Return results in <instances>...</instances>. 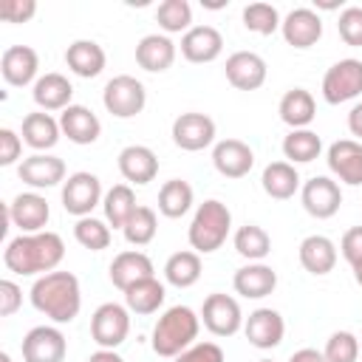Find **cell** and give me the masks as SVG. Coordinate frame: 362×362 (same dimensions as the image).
<instances>
[{
	"instance_id": "cell-1",
	"label": "cell",
	"mask_w": 362,
	"mask_h": 362,
	"mask_svg": "<svg viewBox=\"0 0 362 362\" xmlns=\"http://www.w3.org/2000/svg\"><path fill=\"white\" fill-rule=\"evenodd\" d=\"M65 257V243L57 232H31L17 235L3 249V263L8 272L31 277V274H48L57 272V266Z\"/></svg>"
},
{
	"instance_id": "cell-2",
	"label": "cell",
	"mask_w": 362,
	"mask_h": 362,
	"mask_svg": "<svg viewBox=\"0 0 362 362\" xmlns=\"http://www.w3.org/2000/svg\"><path fill=\"white\" fill-rule=\"evenodd\" d=\"M28 297L40 314H45L48 320H54L59 325L76 320V314L82 308V288H79L76 274H71V272L40 274L34 280Z\"/></svg>"
},
{
	"instance_id": "cell-3",
	"label": "cell",
	"mask_w": 362,
	"mask_h": 362,
	"mask_svg": "<svg viewBox=\"0 0 362 362\" xmlns=\"http://www.w3.org/2000/svg\"><path fill=\"white\" fill-rule=\"evenodd\" d=\"M198 328H201V317L189 305H173L158 317L153 328V337H150L153 351L158 356L175 359L181 351H187L195 342Z\"/></svg>"
},
{
	"instance_id": "cell-4",
	"label": "cell",
	"mask_w": 362,
	"mask_h": 362,
	"mask_svg": "<svg viewBox=\"0 0 362 362\" xmlns=\"http://www.w3.org/2000/svg\"><path fill=\"white\" fill-rule=\"evenodd\" d=\"M229 229H232V212H229V206L223 201H218V198H209V201L198 204V209H195V215L189 221L187 238H189L192 252L212 255V252H218L226 243Z\"/></svg>"
},
{
	"instance_id": "cell-5",
	"label": "cell",
	"mask_w": 362,
	"mask_h": 362,
	"mask_svg": "<svg viewBox=\"0 0 362 362\" xmlns=\"http://www.w3.org/2000/svg\"><path fill=\"white\" fill-rule=\"evenodd\" d=\"M102 105H105V110H107L110 116H116V119H133V116H139V113L144 110V105H147V90H144V85H141L136 76L119 74V76H113V79L105 85V90H102Z\"/></svg>"
},
{
	"instance_id": "cell-6",
	"label": "cell",
	"mask_w": 362,
	"mask_h": 362,
	"mask_svg": "<svg viewBox=\"0 0 362 362\" xmlns=\"http://www.w3.org/2000/svg\"><path fill=\"white\" fill-rule=\"evenodd\" d=\"M130 334V308L122 303H102L90 317V337L99 348L116 351Z\"/></svg>"
},
{
	"instance_id": "cell-7",
	"label": "cell",
	"mask_w": 362,
	"mask_h": 362,
	"mask_svg": "<svg viewBox=\"0 0 362 362\" xmlns=\"http://www.w3.org/2000/svg\"><path fill=\"white\" fill-rule=\"evenodd\" d=\"M362 93V59H339L322 76V99L328 105L351 102Z\"/></svg>"
},
{
	"instance_id": "cell-8",
	"label": "cell",
	"mask_w": 362,
	"mask_h": 362,
	"mask_svg": "<svg viewBox=\"0 0 362 362\" xmlns=\"http://www.w3.org/2000/svg\"><path fill=\"white\" fill-rule=\"evenodd\" d=\"M201 322L215 337H232L243 328L240 303L223 291H212L201 305Z\"/></svg>"
},
{
	"instance_id": "cell-9",
	"label": "cell",
	"mask_w": 362,
	"mask_h": 362,
	"mask_svg": "<svg viewBox=\"0 0 362 362\" xmlns=\"http://www.w3.org/2000/svg\"><path fill=\"white\" fill-rule=\"evenodd\" d=\"M102 181L93 173H71L62 184V206L65 212L76 215V218H88L93 212V206L102 204Z\"/></svg>"
},
{
	"instance_id": "cell-10",
	"label": "cell",
	"mask_w": 362,
	"mask_h": 362,
	"mask_svg": "<svg viewBox=\"0 0 362 362\" xmlns=\"http://www.w3.org/2000/svg\"><path fill=\"white\" fill-rule=\"evenodd\" d=\"M300 201H303V209L317 218V221H325V218H334L342 206V189L334 178L328 175H314L303 184L300 189Z\"/></svg>"
},
{
	"instance_id": "cell-11",
	"label": "cell",
	"mask_w": 362,
	"mask_h": 362,
	"mask_svg": "<svg viewBox=\"0 0 362 362\" xmlns=\"http://www.w3.org/2000/svg\"><path fill=\"white\" fill-rule=\"evenodd\" d=\"M23 362H65L68 339L54 325H37L23 337Z\"/></svg>"
},
{
	"instance_id": "cell-12",
	"label": "cell",
	"mask_w": 362,
	"mask_h": 362,
	"mask_svg": "<svg viewBox=\"0 0 362 362\" xmlns=\"http://www.w3.org/2000/svg\"><path fill=\"white\" fill-rule=\"evenodd\" d=\"M6 215L20 229V235H31V232H45V223L51 218V206L40 192H20L6 206Z\"/></svg>"
},
{
	"instance_id": "cell-13",
	"label": "cell",
	"mask_w": 362,
	"mask_h": 362,
	"mask_svg": "<svg viewBox=\"0 0 362 362\" xmlns=\"http://www.w3.org/2000/svg\"><path fill=\"white\" fill-rule=\"evenodd\" d=\"M173 141H175V147L187 150V153H198L215 141V122L198 110L181 113L173 122Z\"/></svg>"
},
{
	"instance_id": "cell-14",
	"label": "cell",
	"mask_w": 362,
	"mask_h": 362,
	"mask_svg": "<svg viewBox=\"0 0 362 362\" xmlns=\"http://www.w3.org/2000/svg\"><path fill=\"white\" fill-rule=\"evenodd\" d=\"M17 175L23 184L34 189H48V187L65 184V161L51 153H34L17 164Z\"/></svg>"
},
{
	"instance_id": "cell-15",
	"label": "cell",
	"mask_w": 362,
	"mask_h": 362,
	"mask_svg": "<svg viewBox=\"0 0 362 362\" xmlns=\"http://www.w3.org/2000/svg\"><path fill=\"white\" fill-rule=\"evenodd\" d=\"M243 334H246L249 345H255V348H260V351L277 348V345L283 342V334H286L283 314L274 311V308H255V311L243 320Z\"/></svg>"
},
{
	"instance_id": "cell-16",
	"label": "cell",
	"mask_w": 362,
	"mask_h": 362,
	"mask_svg": "<svg viewBox=\"0 0 362 362\" xmlns=\"http://www.w3.org/2000/svg\"><path fill=\"white\" fill-rule=\"evenodd\" d=\"M280 31H283V40L291 48H300L303 51V48H311V45L320 42V37H322V20H320V14L314 8L300 6V8H291L283 17Z\"/></svg>"
},
{
	"instance_id": "cell-17",
	"label": "cell",
	"mask_w": 362,
	"mask_h": 362,
	"mask_svg": "<svg viewBox=\"0 0 362 362\" xmlns=\"http://www.w3.org/2000/svg\"><path fill=\"white\" fill-rule=\"evenodd\" d=\"M40 71V54L31 45H8L0 57V74L11 88H25L37 82Z\"/></svg>"
},
{
	"instance_id": "cell-18",
	"label": "cell",
	"mask_w": 362,
	"mask_h": 362,
	"mask_svg": "<svg viewBox=\"0 0 362 362\" xmlns=\"http://www.w3.org/2000/svg\"><path fill=\"white\" fill-rule=\"evenodd\" d=\"M223 71H226L229 85L238 88V90H257L266 82V74H269L266 59L260 54H255V51H235V54H229Z\"/></svg>"
},
{
	"instance_id": "cell-19",
	"label": "cell",
	"mask_w": 362,
	"mask_h": 362,
	"mask_svg": "<svg viewBox=\"0 0 362 362\" xmlns=\"http://www.w3.org/2000/svg\"><path fill=\"white\" fill-rule=\"evenodd\" d=\"M212 164L223 178H243L255 167V150L240 139H221L212 147Z\"/></svg>"
},
{
	"instance_id": "cell-20",
	"label": "cell",
	"mask_w": 362,
	"mask_h": 362,
	"mask_svg": "<svg viewBox=\"0 0 362 362\" xmlns=\"http://www.w3.org/2000/svg\"><path fill=\"white\" fill-rule=\"evenodd\" d=\"M325 161H328V170L342 184H351V187L362 184V144L359 141H354V139L334 141L325 153Z\"/></svg>"
},
{
	"instance_id": "cell-21",
	"label": "cell",
	"mask_w": 362,
	"mask_h": 362,
	"mask_svg": "<svg viewBox=\"0 0 362 362\" xmlns=\"http://www.w3.org/2000/svg\"><path fill=\"white\" fill-rule=\"evenodd\" d=\"M223 51V37L215 25H192L184 37H181V57L187 62L204 65L218 59Z\"/></svg>"
},
{
	"instance_id": "cell-22",
	"label": "cell",
	"mask_w": 362,
	"mask_h": 362,
	"mask_svg": "<svg viewBox=\"0 0 362 362\" xmlns=\"http://www.w3.org/2000/svg\"><path fill=\"white\" fill-rule=\"evenodd\" d=\"M119 173H122L124 181H130L136 187H144L158 175V158L144 144H127L119 153Z\"/></svg>"
},
{
	"instance_id": "cell-23",
	"label": "cell",
	"mask_w": 362,
	"mask_h": 362,
	"mask_svg": "<svg viewBox=\"0 0 362 362\" xmlns=\"http://www.w3.org/2000/svg\"><path fill=\"white\" fill-rule=\"evenodd\" d=\"M153 272H156V266H153V260H150L144 252H139V249H127V252H119V255L113 257L107 274H110V283H113L116 288L127 291L133 283L147 280V277H156Z\"/></svg>"
},
{
	"instance_id": "cell-24",
	"label": "cell",
	"mask_w": 362,
	"mask_h": 362,
	"mask_svg": "<svg viewBox=\"0 0 362 362\" xmlns=\"http://www.w3.org/2000/svg\"><path fill=\"white\" fill-rule=\"evenodd\" d=\"M232 286L246 300H263L277 288V272L272 266H266L263 260L260 263H246L235 272Z\"/></svg>"
},
{
	"instance_id": "cell-25",
	"label": "cell",
	"mask_w": 362,
	"mask_h": 362,
	"mask_svg": "<svg viewBox=\"0 0 362 362\" xmlns=\"http://www.w3.org/2000/svg\"><path fill=\"white\" fill-rule=\"evenodd\" d=\"M59 127H62V136H68V141H74V144H93L102 133L99 116L85 105L65 107L59 113Z\"/></svg>"
},
{
	"instance_id": "cell-26",
	"label": "cell",
	"mask_w": 362,
	"mask_h": 362,
	"mask_svg": "<svg viewBox=\"0 0 362 362\" xmlns=\"http://www.w3.org/2000/svg\"><path fill=\"white\" fill-rule=\"evenodd\" d=\"M297 257H300V266L308 274L322 277V274L334 272V266H337V243L325 235H308V238L300 240Z\"/></svg>"
},
{
	"instance_id": "cell-27",
	"label": "cell",
	"mask_w": 362,
	"mask_h": 362,
	"mask_svg": "<svg viewBox=\"0 0 362 362\" xmlns=\"http://www.w3.org/2000/svg\"><path fill=\"white\" fill-rule=\"evenodd\" d=\"M34 105L40 110H65L71 107V99H74V85L68 82V76L51 71V74H42L37 82H34Z\"/></svg>"
},
{
	"instance_id": "cell-28",
	"label": "cell",
	"mask_w": 362,
	"mask_h": 362,
	"mask_svg": "<svg viewBox=\"0 0 362 362\" xmlns=\"http://www.w3.org/2000/svg\"><path fill=\"white\" fill-rule=\"evenodd\" d=\"M136 62L150 74H161L175 62V42L167 34H147L136 45Z\"/></svg>"
},
{
	"instance_id": "cell-29",
	"label": "cell",
	"mask_w": 362,
	"mask_h": 362,
	"mask_svg": "<svg viewBox=\"0 0 362 362\" xmlns=\"http://www.w3.org/2000/svg\"><path fill=\"white\" fill-rule=\"evenodd\" d=\"M105 62H107L105 48H102L99 42H93V40H74V42L65 48V65H68L76 76H82V79L99 76V74L105 71Z\"/></svg>"
},
{
	"instance_id": "cell-30",
	"label": "cell",
	"mask_w": 362,
	"mask_h": 362,
	"mask_svg": "<svg viewBox=\"0 0 362 362\" xmlns=\"http://www.w3.org/2000/svg\"><path fill=\"white\" fill-rule=\"evenodd\" d=\"M23 141L31 147V150H37V153H42V150H51L57 141H59V136H62V127H59V119H54L51 113H45V110H34V113H28L25 119H23Z\"/></svg>"
},
{
	"instance_id": "cell-31",
	"label": "cell",
	"mask_w": 362,
	"mask_h": 362,
	"mask_svg": "<svg viewBox=\"0 0 362 362\" xmlns=\"http://www.w3.org/2000/svg\"><path fill=\"white\" fill-rule=\"evenodd\" d=\"M277 113H280V119H283L291 130H303V127H308V124L314 122V116H317V102H314L311 90H305V88H291V90L283 93V99H280V105H277Z\"/></svg>"
},
{
	"instance_id": "cell-32",
	"label": "cell",
	"mask_w": 362,
	"mask_h": 362,
	"mask_svg": "<svg viewBox=\"0 0 362 362\" xmlns=\"http://www.w3.org/2000/svg\"><path fill=\"white\" fill-rule=\"evenodd\" d=\"M260 184H263V192L269 198L288 201L300 189V173L288 161H272V164H266V170L260 175Z\"/></svg>"
},
{
	"instance_id": "cell-33",
	"label": "cell",
	"mask_w": 362,
	"mask_h": 362,
	"mask_svg": "<svg viewBox=\"0 0 362 362\" xmlns=\"http://www.w3.org/2000/svg\"><path fill=\"white\" fill-rule=\"evenodd\" d=\"M164 297H167V288L161 280L156 277H147V280H139L133 283L127 291H124V305L133 311V314H156L161 305H164Z\"/></svg>"
},
{
	"instance_id": "cell-34",
	"label": "cell",
	"mask_w": 362,
	"mask_h": 362,
	"mask_svg": "<svg viewBox=\"0 0 362 362\" xmlns=\"http://www.w3.org/2000/svg\"><path fill=\"white\" fill-rule=\"evenodd\" d=\"M136 192L130 184H113L105 198H102V209H105V221L113 226V229H124L127 218L136 212Z\"/></svg>"
},
{
	"instance_id": "cell-35",
	"label": "cell",
	"mask_w": 362,
	"mask_h": 362,
	"mask_svg": "<svg viewBox=\"0 0 362 362\" xmlns=\"http://www.w3.org/2000/svg\"><path fill=\"white\" fill-rule=\"evenodd\" d=\"M201 269H204V266H201V255L184 249V252H175V255L167 257V263H164V277H167V283L175 286V288H189V286L198 283Z\"/></svg>"
},
{
	"instance_id": "cell-36",
	"label": "cell",
	"mask_w": 362,
	"mask_h": 362,
	"mask_svg": "<svg viewBox=\"0 0 362 362\" xmlns=\"http://www.w3.org/2000/svg\"><path fill=\"white\" fill-rule=\"evenodd\" d=\"M232 243H235V252H238L240 257H246L249 263H260V260L272 252V238H269V232H266L263 226H257V223H243V226L235 232Z\"/></svg>"
},
{
	"instance_id": "cell-37",
	"label": "cell",
	"mask_w": 362,
	"mask_h": 362,
	"mask_svg": "<svg viewBox=\"0 0 362 362\" xmlns=\"http://www.w3.org/2000/svg\"><path fill=\"white\" fill-rule=\"evenodd\" d=\"M192 206V187L184 178H170L158 189V212L164 218H181Z\"/></svg>"
},
{
	"instance_id": "cell-38",
	"label": "cell",
	"mask_w": 362,
	"mask_h": 362,
	"mask_svg": "<svg viewBox=\"0 0 362 362\" xmlns=\"http://www.w3.org/2000/svg\"><path fill=\"white\" fill-rule=\"evenodd\" d=\"M322 153V141L314 130L303 127V130H291L283 139V156L288 158V164H308Z\"/></svg>"
},
{
	"instance_id": "cell-39",
	"label": "cell",
	"mask_w": 362,
	"mask_h": 362,
	"mask_svg": "<svg viewBox=\"0 0 362 362\" xmlns=\"http://www.w3.org/2000/svg\"><path fill=\"white\" fill-rule=\"evenodd\" d=\"M156 229H158L156 209H150V206L139 204V206H136V212L127 218V223H124L122 235H124V240H127L130 246H147V243L156 238Z\"/></svg>"
},
{
	"instance_id": "cell-40",
	"label": "cell",
	"mask_w": 362,
	"mask_h": 362,
	"mask_svg": "<svg viewBox=\"0 0 362 362\" xmlns=\"http://www.w3.org/2000/svg\"><path fill=\"white\" fill-rule=\"evenodd\" d=\"M156 20L167 34H187L192 28V6L187 0H164L156 8Z\"/></svg>"
},
{
	"instance_id": "cell-41",
	"label": "cell",
	"mask_w": 362,
	"mask_h": 362,
	"mask_svg": "<svg viewBox=\"0 0 362 362\" xmlns=\"http://www.w3.org/2000/svg\"><path fill=\"white\" fill-rule=\"evenodd\" d=\"M74 238H76L79 246H85V249H90V252H102V249L110 246V226H107L105 221L93 218V215L76 218V223H74Z\"/></svg>"
},
{
	"instance_id": "cell-42",
	"label": "cell",
	"mask_w": 362,
	"mask_h": 362,
	"mask_svg": "<svg viewBox=\"0 0 362 362\" xmlns=\"http://www.w3.org/2000/svg\"><path fill=\"white\" fill-rule=\"evenodd\" d=\"M280 23L283 20H280V14H277V8L272 3H249L243 8V25L252 34L269 37V34H274L280 28Z\"/></svg>"
},
{
	"instance_id": "cell-43",
	"label": "cell",
	"mask_w": 362,
	"mask_h": 362,
	"mask_svg": "<svg viewBox=\"0 0 362 362\" xmlns=\"http://www.w3.org/2000/svg\"><path fill=\"white\" fill-rule=\"evenodd\" d=\"M322 354L328 362H356V356L362 354V345L351 331H334Z\"/></svg>"
},
{
	"instance_id": "cell-44",
	"label": "cell",
	"mask_w": 362,
	"mask_h": 362,
	"mask_svg": "<svg viewBox=\"0 0 362 362\" xmlns=\"http://www.w3.org/2000/svg\"><path fill=\"white\" fill-rule=\"evenodd\" d=\"M337 31L345 45L362 48V6H345L337 20Z\"/></svg>"
},
{
	"instance_id": "cell-45",
	"label": "cell",
	"mask_w": 362,
	"mask_h": 362,
	"mask_svg": "<svg viewBox=\"0 0 362 362\" xmlns=\"http://www.w3.org/2000/svg\"><path fill=\"white\" fill-rule=\"evenodd\" d=\"M175 362H223V351L215 342H195L175 356Z\"/></svg>"
},
{
	"instance_id": "cell-46",
	"label": "cell",
	"mask_w": 362,
	"mask_h": 362,
	"mask_svg": "<svg viewBox=\"0 0 362 362\" xmlns=\"http://www.w3.org/2000/svg\"><path fill=\"white\" fill-rule=\"evenodd\" d=\"M37 14L34 0H3L0 3V17L6 23H28Z\"/></svg>"
},
{
	"instance_id": "cell-47",
	"label": "cell",
	"mask_w": 362,
	"mask_h": 362,
	"mask_svg": "<svg viewBox=\"0 0 362 362\" xmlns=\"http://www.w3.org/2000/svg\"><path fill=\"white\" fill-rule=\"evenodd\" d=\"M23 153V136H17L11 127H0V164L11 167Z\"/></svg>"
},
{
	"instance_id": "cell-48",
	"label": "cell",
	"mask_w": 362,
	"mask_h": 362,
	"mask_svg": "<svg viewBox=\"0 0 362 362\" xmlns=\"http://www.w3.org/2000/svg\"><path fill=\"white\" fill-rule=\"evenodd\" d=\"M23 305V288L14 280H0V317H11Z\"/></svg>"
},
{
	"instance_id": "cell-49",
	"label": "cell",
	"mask_w": 362,
	"mask_h": 362,
	"mask_svg": "<svg viewBox=\"0 0 362 362\" xmlns=\"http://www.w3.org/2000/svg\"><path fill=\"white\" fill-rule=\"evenodd\" d=\"M339 252H342V257H345L351 266L362 263V226H351V229L342 235Z\"/></svg>"
},
{
	"instance_id": "cell-50",
	"label": "cell",
	"mask_w": 362,
	"mask_h": 362,
	"mask_svg": "<svg viewBox=\"0 0 362 362\" xmlns=\"http://www.w3.org/2000/svg\"><path fill=\"white\" fill-rule=\"evenodd\" d=\"M288 362H328V359H325V354L317 351V348H300V351H294V354L288 356Z\"/></svg>"
},
{
	"instance_id": "cell-51",
	"label": "cell",
	"mask_w": 362,
	"mask_h": 362,
	"mask_svg": "<svg viewBox=\"0 0 362 362\" xmlns=\"http://www.w3.org/2000/svg\"><path fill=\"white\" fill-rule=\"evenodd\" d=\"M348 130H351V136L362 139V102H356L351 107V113H348Z\"/></svg>"
},
{
	"instance_id": "cell-52",
	"label": "cell",
	"mask_w": 362,
	"mask_h": 362,
	"mask_svg": "<svg viewBox=\"0 0 362 362\" xmlns=\"http://www.w3.org/2000/svg\"><path fill=\"white\" fill-rule=\"evenodd\" d=\"M88 362H124V359L116 351H110V348H99V351H93L88 356Z\"/></svg>"
},
{
	"instance_id": "cell-53",
	"label": "cell",
	"mask_w": 362,
	"mask_h": 362,
	"mask_svg": "<svg viewBox=\"0 0 362 362\" xmlns=\"http://www.w3.org/2000/svg\"><path fill=\"white\" fill-rule=\"evenodd\" d=\"M351 269H354V280L362 286V263H356V266H351Z\"/></svg>"
},
{
	"instance_id": "cell-54",
	"label": "cell",
	"mask_w": 362,
	"mask_h": 362,
	"mask_svg": "<svg viewBox=\"0 0 362 362\" xmlns=\"http://www.w3.org/2000/svg\"><path fill=\"white\" fill-rule=\"evenodd\" d=\"M0 362H11V356H8L6 351H3V354H0Z\"/></svg>"
},
{
	"instance_id": "cell-55",
	"label": "cell",
	"mask_w": 362,
	"mask_h": 362,
	"mask_svg": "<svg viewBox=\"0 0 362 362\" xmlns=\"http://www.w3.org/2000/svg\"><path fill=\"white\" fill-rule=\"evenodd\" d=\"M257 362H272V359H257Z\"/></svg>"
}]
</instances>
